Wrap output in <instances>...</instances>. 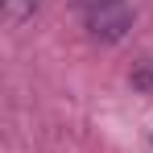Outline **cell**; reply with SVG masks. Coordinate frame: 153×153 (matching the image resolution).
Returning <instances> with one entry per match:
<instances>
[{"label":"cell","instance_id":"obj_1","mask_svg":"<svg viewBox=\"0 0 153 153\" xmlns=\"http://www.w3.org/2000/svg\"><path fill=\"white\" fill-rule=\"evenodd\" d=\"M79 17L91 37L100 42H120L132 29V4L128 0H75Z\"/></svg>","mask_w":153,"mask_h":153},{"label":"cell","instance_id":"obj_2","mask_svg":"<svg viewBox=\"0 0 153 153\" xmlns=\"http://www.w3.org/2000/svg\"><path fill=\"white\" fill-rule=\"evenodd\" d=\"M37 8H42V0H4V21H8V25H21Z\"/></svg>","mask_w":153,"mask_h":153},{"label":"cell","instance_id":"obj_3","mask_svg":"<svg viewBox=\"0 0 153 153\" xmlns=\"http://www.w3.org/2000/svg\"><path fill=\"white\" fill-rule=\"evenodd\" d=\"M137 83H141V87H153V66H149V71H141V75H137Z\"/></svg>","mask_w":153,"mask_h":153}]
</instances>
